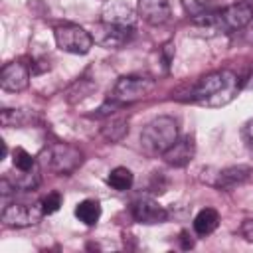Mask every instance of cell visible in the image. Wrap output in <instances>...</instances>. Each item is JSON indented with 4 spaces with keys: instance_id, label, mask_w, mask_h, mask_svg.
<instances>
[{
    "instance_id": "obj_1",
    "label": "cell",
    "mask_w": 253,
    "mask_h": 253,
    "mask_svg": "<svg viewBox=\"0 0 253 253\" xmlns=\"http://www.w3.org/2000/svg\"><path fill=\"white\" fill-rule=\"evenodd\" d=\"M239 93V77L229 69H219L204 75L192 89L190 99L202 107L217 109L235 99Z\"/></svg>"
},
{
    "instance_id": "obj_2",
    "label": "cell",
    "mask_w": 253,
    "mask_h": 253,
    "mask_svg": "<svg viewBox=\"0 0 253 253\" xmlns=\"http://www.w3.org/2000/svg\"><path fill=\"white\" fill-rule=\"evenodd\" d=\"M178 140V123L172 117H156L144 125L140 144L148 154H164Z\"/></svg>"
},
{
    "instance_id": "obj_3",
    "label": "cell",
    "mask_w": 253,
    "mask_h": 253,
    "mask_svg": "<svg viewBox=\"0 0 253 253\" xmlns=\"http://www.w3.org/2000/svg\"><path fill=\"white\" fill-rule=\"evenodd\" d=\"M154 87H156V83L150 77H144V75H123L113 85L111 99L121 103V105H128V103H134V101H140V99L148 97L154 91Z\"/></svg>"
},
{
    "instance_id": "obj_4",
    "label": "cell",
    "mask_w": 253,
    "mask_h": 253,
    "mask_svg": "<svg viewBox=\"0 0 253 253\" xmlns=\"http://www.w3.org/2000/svg\"><path fill=\"white\" fill-rule=\"evenodd\" d=\"M43 156H45L43 160L49 166V170H53L59 176L73 174L81 166V162H83V152L77 146L67 144V142H55V144H51L43 152Z\"/></svg>"
},
{
    "instance_id": "obj_5",
    "label": "cell",
    "mask_w": 253,
    "mask_h": 253,
    "mask_svg": "<svg viewBox=\"0 0 253 253\" xmlns=\"http://www.w3.org/2000/svg\"><path fill=\"white\" fill-rule=\"evenodd\" d=\"M53 38H55V43L61 51H67V53H75V55H83L87 53L95 40H93V34L87 32L85 28L77 26V24H61L53 30Z\"/></svg>"
},
{
    "instance_id": "obj_6",
    "label": "cell",
    "mask_w": 253,
    "mask_h": 253,
    "mask_svg": "<svg viewBox=\"0 0 253 253\" xmlns=\"http://www.w3.org/2000/svg\"><path fill=\"white\" fill-rule=\"evenodd\" d=\"M42 204H8L2 210V221L8 227H30L43 217Z\"/></svg>"
},
{
    "instance_id": "obj_7",
    "label": "cell",
    "mask_w": 253,
    "mask_h": 253,
    "mask_svg": "<svg viewBox=\"0 0 253 253\" xmlns=\"http://www.w3.org/2000/svg\"><path fill=\"white\" fill-rule=\"evenodd\" d=\"M253 22V0H239L219 12V30L235 32Z\"/></svg>"
},
{
    "instance_id": "obj_8",
    "label": "cell",
    "mask_w": 253,
    "mask_h": 253,
    "mask_svg": "<svg viewBox=\"0 0 253 253\" xmlns=\"http://www.w3.org/2000/svg\"><path fill=\"white\" fill-rule=\"evenodd\" d=\"M134 36V28H125V26H113L107 22H99L93 30V40L97 45L105 49H119L125 43H128Z\"/></svg>"
},
{
    "instance_id": "obj_9",
    "label": "cell",
    "mask_w": 253,
    "mask_h": 253,
    "mask_svg": "<svg viewBox=\"0 0 253 253\" xmlns=\"http://www.w3.org/2000/svg\"><path fill=\"white\" fill-rule=\"evenodd\" d=\"M32 69L22 61H10L0 71V87L8 93H20L30 85Z\"/></svg>"
},
{
    "instance_id": "obj_10",
    "label": "cell",
    "mask_w": 253,
    "mask_h": 253,
    "mask_svg": "<svg viewBox=\"0 0 253 253\" xmlns=\"http://www.w3.org/2000/svg\"><path fill=\"white\" fill-rule=\"evenodd\" d=\"M130 213L134 221L144 223V225H154V223H164L168 219V211L154 200L150 198H138L130 206Z\"/></svg>"
},
{
    "instance_id": "obj_11",
    "label": "cell",
    "mask_w": 253,
    "mask_h": 253,
    "mask_svg": "<svg viewBox=\"0 0 253 253\" xmlns=\"http://www.w3.org/2000/svg\"><path fill=\"white\" fill-rule=\"evenodd\" d=\"M101 22H107V24H113V26L134 28V24H136V12L128 4H125L121 0H111L101 10Z\"/></svg>"
},
{
    "instance_id": "obj_12",
    "label": "cell",
    "mask_w": 253,
    "mask_h": 253,
    "mask_svg": "<svg viewBox=\"0 0 253 253\" xmlns=\"http://www.w3.org/2000/svg\"><path fill=\"white\" fill-rule=\"evenodd\" d=\"M138 16L150 26H164L172 18L168 0H138Z\"/></svg>"
},
{
    "instance_id": "obj_13",
    "label": "cell",
    "mask_w": 253,
    "mask_h": 253,
    "mask_svg": "<svg viewBox=\"0 0 253 253\" xmlns=\"http://www.w3.org/2000/svg\"><path fill=\"white\" fill-rule=\"evenodd\" d=\"M196 154V142H194V136H182L178 138L164 154V162L174 166V168H182L186 164H190V160L194 158Z\"/></svg>"
},
{
    "instance_id": "obj_14",
    "label": "cell",
    "mask_w": 253,
    "mask_h": 253,
    "mask_svg": "<svg viewBox=\"0 0 253 253\" xmlns=\"http://www.w3.org/2000/svg\"><path fill=\"white\" fill-rule=\"evenodd\" d=\"M247 178H249L247 166H227L223 170H217L213 186L221 190H233L235 186H241Z\"/></svg>"
},
{
    "instance_id": "obj_15",
    "label": "cell",
    "mask_w": 253,
    "mask_h": 253,
    "mask_svg": "<svg viewBox=\"0 0 253 253\" xmlns=\"http://www.w3.org/2000/svg\"><path fill=\"white\" fill-rule=\"evenodd\" d=\"M128 134V119L123 117V115H111L107 117V121L103 123L101 126V136L107 140V142H121L125 136Z\"/></svg>"
},
{
    "instance_id": "obj_16",
    "label": "cell",
    "mask_w": 253,
    "mask_h": 253,
    "mask_svg": "<svg viewBox=\"0 0 253 253\" xmlns=\"http://www.w3.org/2000/svg\"><path fill=\"white\" fill-rule=\"evenodd\" d=\"M217 225H219V213L213 208H204L194 217V231L202 237L213 233L217 229Z\"/></svg>"
},
{
    "instance_id": "obj_17",
    "label": "cell",
    "mask_w": 253,
    "mask_h": 253,
    "mask_svg": "<svg viewBox=\"0 0 253 253\" xmlns=\"http://www.w3.org/2000/svg\"><path fill=\"white\" fill-rule=\"evenodd\" d=\"M75 215L85 225H95L101 217V204L97 200H83L75 208Z\"/></svg>"
},
{
    "instance_id": "obj_18",
    "label": "cell",
    "mask_w": 253,
    "mask_h": 253,
    "mask_svg": "<svg viewBox=\"0 0 253 253\" xmlns=\"http://www.w3.org/2000/svg\"><path fill=\"white\" fill-rule=\"evenodd\" d=\"M40 170L38 166H34L32 170H16V178L10 180L14 184L16 190H22V192H30V190H36L40 186Z\"/></svg>"
},
{
    "instance_id": "obj_19",
    "label": "cell",
    "mask_w": 253,
    "mask_h": 253,
    "mask_svg": "<svg viewBox=\"0 0 253 253\" xmlns=\"http://www.w3.org/2000/svg\"><path fill=\"white\" fill-rule=\"evenodd\" d=\"M132 182H134V176H132V172H130L128 168H125V166L113 168V170L109 172V176H107V184H109L111 188L119 190V192L128 190V188L132 186Z\"/></svg>"
},
{
    "instance_id": "obj_20",
    "label": "cell",
    "mask_w": 253,
    "mask_h": 253,
    "mask_svg": "<svg viewBox=\"0 0 253 253\" xmlns=\"http://www.w3.org/2000/svg\"><path fill=\"white\" fill-rule=\"evenodd\" d=\"M32 121V115L26 109H2L0 123L4 126H24Z\"/></svg>"
},
{
    "instance_id": "obj_21",
    "label": "cell",
    "mask_w": 253,
    "mask_h": 253,
    "mask_svg": "<svg viewBox=\"0 0 253 253\" xmlns=\"http://www.w3.org/2000/svg\"><path fill=\"white\" fill-rule=\"evenodd\" d=\"M93 89H95L93 81L87 79V77H83V79L75 81V83L69 87V91H67V101H69V103H77V101L85 99Z\"/></svg>"
},
{
    "instance_id": "obj_22",
    "label": "cell",
    "mask_w": 253,
    "mask_h": 253,
    "mask_svg": "<svg viewBox=\"0 0 253 253\" xmlns=\"http://www.w3.org/2000/svg\"><path fill=\"white\" fill-rule=\"evenodd\" d=\"M12 162H14L16 170H32L36 166V158L30 152H26L24 148H20V146L12 152Z\"/></svg>"
},
{
    "instance_id": "obj_23",
    "label": "cell",
    "mask_w": 253,
    "mask_h": 253,
    "mask_svg": "<svg viewBox=\"0 0 253 253\" xmlns=\"http://www.w3.org/2000/svg\"><path fill=\"white\" fill-rule=\"evenodd\" d=\"M182 2V8L188 16L196 18L204 12H208V6H210V0H180Z\"/></svg>"
},
{
    "instance_id": "obj_24",
    "label": "cell",
    "mask_w": 253,
    "mask_h": 253,
    "mask_svg": "<svg viewBox=\"0 0 253 253\" xmlns=\"http://www.w3.org/2000/svg\"><path fill=\"white\" fill-rule=\"evenodd\" d=\"M42 210H43V213H55L57 210H59V206H61V194L59 192H51V194H47L42 202Z\"/></svg>"
},
{
    "instance_id": "obj_25",
    "label": "cell",
    "mask_w": 253,
    "mask_h": 253,
    "mask_svg": "<svg viewBox=\"0 0 253 253\" xmlns=\"http://www.w3.org/2000/svg\"><path fill=\"white\" fill-rule=\"evenodd\" d=\"M243 136H245L247 146L253 150V119H249V121L245 123V126H243Z\"/></svg>"
},
{
    "instance_id": "obj_26",
    "label": "cell",
    "mask_w": 253,
    "mask_h": 253,
    "mask_svg": "<svg viewBox=\"0 0 253 253\" xmlns=\"http://www.w3.org/2000/svg\"><path fill=\"white\" fill-rule=\"evenodd\" d=\"M241 235H243L247 241L253 243V219H245V221L241 223Z\"/></svg>"
},
{
    "instance_id": "obj_27",
    "label": "cell",
    "mask_w": 253,
    "mask_h": 253,
    "mask_svg": "<svg viewBox=\"0 0 253 253\" xmlns=\"http://www.w3.org/2000/svg\"><path fill=\"white\" fill-rule=\"evenodd\" d=\"M247 40H249V42H251V43H253V28H251V30H249V36H247Z\"/></svg>"
},
{
    "instance_id": "obj_28",
    "label": "cell",
    "mask_w": 253,
    "mask_h": 253,
    "mask_svg": "<svg viewBox=\"0 0 253 253\" xmlns=\"http://www.w3.org/2000/svg\"><path fill=\"white\" fill-rule=\"evenodd\" d=\"M249 87H251V89H253V75H251V77H249Z\"/></svg>"
}]
</instances>
